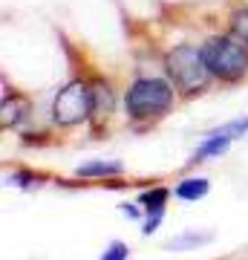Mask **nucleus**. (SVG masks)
Here are the masks:
<instances>
[{"label": "nucleus", "mask_w": 248, "mask_h": 260, "mask_svg": "<svg viewBox=\"0 0 248 260\" xmlns=\"http://www.w3.org/2000/svg\"><path fill=\"white\" fill-rule=\"evenodd\" d=\"M208 191H211V182L205 177H188L173 188V197L176 200H185V203H196V200H202Z\"/></svg>", "instance_id": "obj_7"}, {"label": "nucleus", "mask_w": 248, "mask_h": 260, "mask_svg": "<svg viewBox=\"0 0 248 260\" xmlns=\"http://www.w3.org/2000/svg\"><path fill=\"white\" fill-rule=\"evenodd\" d=\"M92 87V119H107L113 113V104H116V99H113V90L107 87L104 81H95L90 84Z\"/></svg>", "instance_id": "obj_9"}, {"label": "nucleus", "mask_w": 248, "mask_h": 260, "mask_svg": "<svg viewBox=\"0 0 248 260\" xmlns=\"http://www.w3.org/2000/svg\"><path fill=\"white\" fill-rule=\"evenodd\" d=\"M121 171H124V165L121 162H104V159H95V162H84V165H78V177L84 179H104V177H119Z\"/></svg>", "instance_id": "obj_8"}, {"label": "nucleus", "mask_w": 248, "mask_h": 260, "mask_svg": "<svg viewBox=\"0 0 248 260\" xmlns=\"http://www.w3.org/2000/svg\"><path fill=\"white\" fill-rule=\"evenodd\" d=\"M170 200V191L167 188H150L138 197V205L145 208V214H165V205Z\"/></svg>", "instance_id": "obj_10"}, {"label": "nucleus", "mask_w": 248, "mask_h": 260, "mask_svg": "<svg viewBox=\"0 0 248 260\" xmlns=\"http://www.w3.org/2000/svg\"><path fill=\"white\" fill-rule=\"evenodd\" d=\"M162 217H165V214H147V220H145V229H141V234H145V237H150V234H153V232L159 229Z\"/></svg>", "instance_id": "obj_15"}, {"label": "nucleus", "mask_w": 248, "mask_h": 260, "mask_svg": "<svg viewBox=\"0 0 248 260\" xmlns=\"http://www.w3.org/2000/svg\"><path fill=\"white\" fill-rule=\"evenodd\" d=\"M231 136H225V133H220V130H211L208 136H205V142L196 148V153H193V159L188 162V165H199V162H205V159H217L222 156L225 150L231 148Z\"/></svg>", "instance_id": "obj_5"}, {"label": "nucleus", "mask_w": 248, "mask_h": 260, "mask_svg": "<svg viewBox=\"0 0 248 260\" xmlns=\"http://www.w3.org/2000/svg\"><path fill=\"white\" fill-rule=\"evenodd\" d=\"M234 32L248 44V12H237L234 15Z\"/></svg>", "instance_id": "obj_13"}, {"label": "nucleus", "mask_w": 248, "mask_h": 260, "mask_svg": "<svg viewBox=\"0 0 248 260\" xmlns=\"http://www.w3.org/2000/svg\"><path fill=\"white\" fill-rule=\"evenodd\" d=\"M29 104L26 99H20V95H3V104H0V124H3V130L9 127H18L20 121H23V116H26Z\"/></svg>", "instance_id": "obj_6"}, {"label": "nucleus", "mask_w": 248, "mask_h": 260, "mask_svg": "<svg viewBox=\"0 0 248 260\" xmlns=\"http://www.w3.org/2000/svg\"><path fill=\"white\" fill-rule=\"evenodd\" d=\"M87 119H92V87L84 81H69L52 102V121L61 127H75Z\"/></svg>", "instance_id": "obj_4"}, {"label": "nucleus", "mask_w": 248, "mask_h": 260, "mask_svg": "<svg viewBox=\"0 0 248 260\" xmlns=\"http://www.w3.org/2000/svg\"><path fill=\"white\" fill-rule=\"evenodd\" d=\"M202 58L211 75L220 81H239L248 73V49L228 35L208 38L202 44Z\"/></svg>", "instance_id": "obj_1"}, {"label": "nucleus", "mask_w": 248, "mask_h": 260, "mask_svg": "<svg viewBox=\"0 0 248 260\" xmlns=\"http://www.w3.org/2000/svg\"><path fill=\"white\" fill-rule=\"evenodd\" d=\"M173 104V90L162 78H138L127 90L130 119H159Z\"/></svg>", "instance_id": "obj_3"}, {"label": "nucleus", "mask_w": 248, "mask_h": 260, "mask_svg": "<svg viewBox=\"0 0 248 260\" xmlns=\"http://www.w3.org/2000/svg\"><path fill=\"white\" fill-rule=\"evenodd\" d=\"M121 211L127 214L130 220H138V217H141V211H138L136 205H130V203H124V205H121Z\"/></svg>", "instance_id": "obj_16"}, {"label": "nucleus", "mask_w": 248, "mask_h": 260, "mask_svg": "<svg viewBox=\"0 0 248 260\" xmlns=\"http://www.w3.org/2000/svg\"><path fill=\"white\" fill-rule=\"evenodd\" d=\"M32 182H38L35 174H12L9 177V185H18V188H29Z\"/></svg>", "instance_id": "obj_14"}, {"label": "nucleus", "mask_w": 248, "mask_h": 260, "mask_svg": "<svg viewBox=\"0 0 248 260\" xmlns=\"http://www.w3.org/2000/svg\"><path fill=\"white\" fill-rule=\"evenodd\" d=\"M205 243H211V234H182V237L170 240V249L182 251V249H196V246H205Z\"/></svg>", "instance_id": "obj_11"}, {"label": "nucleus", "mask_w": 248, "mask_h": 260, "mask_svg": "<svg viewBox=\"0 0 248 260\" xmlns=\"http://www.w3.org/2000/svg\"><path fill=\"white\" fill-rule=\"evenodd\" d=\"M165 70H167V75L173 78V84L182 90V93H199V90H205L208 81H211V70H208V64H205L202 49L188 47V44L173 47L170 52H167L165 55Z\"/></svg>", "instance_id": "obj_2"}, {"label": "nucleus", "mask_w": 248, "mask_h": 260, "mask_svg": "<svg viewBox=\"0 0 248 260\" xmlns=\"http://www.w3.org/2000/svg\"><path fill=\"white\" fill-rule=\"evenodd\" d=\"M130 257V249H127V243H121V240H113L107 249H104V254L98 260H127Z\"/></svg>", "instance_id": "obj_12"}]
</instances>
